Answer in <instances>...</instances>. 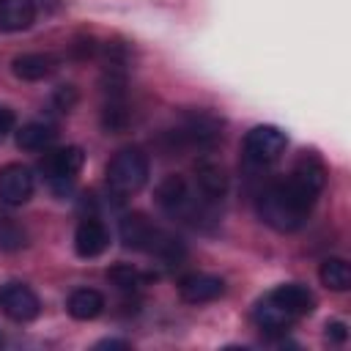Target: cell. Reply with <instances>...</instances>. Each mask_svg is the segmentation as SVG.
Segmentation results:
<instances>
[{
  "instance_id": "cell-16",
  "label": "cell",
  "mask_w": 351,
  "mask_h": 351,
  "mask_svg": "<svg viewBox=\"0 0 351 351\" xmlns=\"http://www.w3.org/2000/svg\"><path fill=\"white\" fill-rule=\"evenodd\" d=\"M66 310L74 321H93L104 310V296L96 288H77V291H71Z\"/></svg>"
},
{
  "instance_id": "cell-10",
  "label": "cell",
  "mask_w": 351,
  "mask_h": 351,
  "mask_svg": "<svg viewBox=\"0 0 351 351\" xmlns=\"http://www.w3.org/2000/svg\"><path fill=\"white\" fill-rule=\"evenodd\" d=\"M118 233H121L123 247L140 250V252H148V255H151L154 247H156V241H159V236H162V228H156L145 214L132 211V214H126V217L121 219Z\"/></svg>"
},
{
  "instance_id": "cell-14",
  "label": "cell",
  "mask_w": 351,
  "mask_h": 351,
  "mask_svg": "<svg viewBox=\"0 0 351 351\" xmlns=\"http://www.w3.org/2000/svg\"><path fill=\"white\" fill-rule=\"evenodd\" d=\"M58 69V58L49 55V52H22L11 60V71L16 80H25V82H38V80H47L52 71Z\"/></svg>"
},
{
  "instance_id": "cell-15",
  "label": "cell",
  "mask_w": 351,
  "mask_h": 351,
  "mask_svg": "<svg viewBox=\"0 0 351 351\" xmlns=\"http://www.w3.org/2000/svg\"><path fill=\"white\" fill-rule=\"evenodd\" d=\"M33 19H36L33 0H0V30L3 33L27 30Z\"/></svg>"
},
{
  "instance_id": "cell-19",
  "label": "cell",
  "mask_w": 351,
  "mask_h": 351,
  "mask_svg": "<svg viewBox=\"0 0 351 351\" xmlns=\"http://www.w3.org/2000/svg\"><path fill=\"white\" fill-rule=\"evenodd\" d=\"M107 280L115 285V288H121V291H137L143 282H145V274H140L134 266H129V263H118V266H112L110 271H107Z\"/></svg>"
},
{
  "instance_id": "cell-12",
  "label": "cell",
  "mask_w": 351,
  "mask_h": 351,
  "mask_svg": "<svg viewBox=\"0 0 351 351\" xmlns=\"http://www.w3.org/2000/svg\"><path fill=\"white\" fill-rule=\"evenodd\" d=\"M195 186H197V195H200V200L206 206L222 200L225 192H228V173H225V167L211 162V159H203L195 167Z\"/></svg>"
},
{
  "instance_id": "cell-2",
  "label": "cell",
  "mask_w": 351,
  "mask_h": 351,
  "mask_svg": "<svg viewBox=\"0 0 351 351\" xmlns=\"http://www.w3.org/2000/svg\"><path fill=\"white\" fill-rule=\"evenodd\" d=\"M315 307V296L310 293L307 285L299 282H285L269 291L252 310V321L261 332L266 335H280L299 318L310 315Z\"/></svg>"
},
{
  "instance_id": "cell-8",
  "label": "cell",
  "mask_w": 351,
  "mask_h": 351,
  "mask_svg": "<svg viewBox=\"0 0 351 351\" xmlns=\"http://www.w3.org/2000/svg\"><path fill=\"white\" fill-rule=\"evenodd\" d=\"M0 313L11 321H33L41 313V302L36 291L25 282H5L0 285Z\"/></svg>"
},
{
  "instance_id": "cell-17",
  "label": "cell",
  "mask_w": 351,
  "mask_h": 351,
  "mask_svg": "<svg viewBox=\"0 0 351 351\" xmlns=\"http://www.w3.org/2000/svg\"><path fill=\"white\" fill-rule=\"evenodd\" d=\"M58 137V129L49 121H30L16 132V145L22 151H47Z\"/></svg>"
},
{
  "instance_id": "cell-20",
  "label": "cell",
  "mask_w": 351,
  "mask_h": 351,
  "mask_svg": "<svg viewBox=\"0 0 351 351\" xmlns=\"http://www.w3.org/2000/svg\"><path fill=\"white\" fill-rule=\"evenodd\" d=\"M25 244V233L14 222H0V250H19Z\"/></svg>"
},
{
  "instance_id": "cell-11",
  "label": "cell",
  "mask_w": 351,
  "mask_h": 351,
  "mask_svg": "<svg viewBox=\"0 0 351 351\" xmlns=\"http://www.w3.org/2000/svg\"><path fill=\"white\" fill-rule=\"evenodd\" d=\"M110 247V230L101 219L85 217L74 230V252L80 258H96Z\"/></svg>"
},
{
  "instance_id": "cell-1",
  "label": "cell",
  "mask_w": 351,
  "mask_h": 351,
  "mask_svg": "<svg viewBox=\"0 0 351 351\" xmlns=\"http://www.w3.org/2000/svg\"><path fill=\"white\" fill-rule=\"evenodd\" d=\"M324 184H326L324 162L313 151L310 154L304 151L285 178L269 184L258 195V214H261V219L269 228L280 230V233L299 230L307 222L318 195L324 192Z\"/></svg>"
},
{
  "instance_id": "cell-13",
  "label": "cell",
  "mask_w": 351,
  "mask_h": 351,
  "mask_svg": "<svg viewBox=\"0 0 351 351\" xmlns=\"http://www.w3.org/2000/svg\"><path fill=\"white\" fill-rule=\"evenodd\" d=\"M225 293V282L222 277H214V274H186L181 282H178V296L189 304H206V302H214Z\"/></svg>"
},
{
  "instance_id": "cell-5",
  "label": "cell",
  "mask_w": 351,
  "mask_h": 351,
  "mask_svg": "<svg viewBox=\"0 0 351 351\" xmlns=\"http://www.w3.org/2000/svg\"><path fill=\"white\" fill-rule=\"evenodd\" d=\"M170 137H173V145L178 148L208 151L222 140V121L208 110H197V112H189L184 123L176 132H170Z\"/></svg>"
},
{
  "instance_id": "cell-4",
  "label": "cell",
  "mask_w": 351,
  "mask_h": 351,
  "mask_svg": "<svg viewBox=\"0 0 351 351\" xmlns=\"http://www.w3.org/2000/svg\"><path fill=\"white\" fill-rule=\"evenodd\" d=\"M154 197H156V206L170 219H195L206 208V203L189 192V184L184 181V176H176V173H170L159 181Z\"/></svg>"
},
{
  "instance_id": "cell-3",
  "label": "cell",
  "mask_w": 351,
  "mask_h": 351,
  "mask_svg": "<svg viewBox=\"0 0 351 351\" xmlns=\"http://www.w3.org/2000/svg\"><path fill=\"white\" fill-rule=\"evenodd\" d=\"M148 156L140 148H121L110 162H107V189L123 200L134 192H140L148 181Z\"/></svg>"
},
{
  "instance_id": "cell-24",
  "label": "cell",
  "mask_w": 351,
  "mask_h": 351,
  "mask_svg": "<svg viewBox=\"0 0 351 351\" xmlns=\"http://www.w3.org/2000/svg\"><path fill=\"white\" fill-rule=\"evenodd\" d=\"M96 348H129V340H101Z\"/></svg>"
},
{
  "instance_id": "cell-9",
  "label": "cell",
  "mask_w": 351,
  "mask_h": 351,
  "mask_svg": "<svg viewBox=\"0 0 351 351\" xmlns=\"http://www.w3.org/2000/svg\"><path fill=\"white\" fill-rule=\"evenodd\" d=\"M36 189L33 170L19 162H8L0 167V200L8 206H22L30 200Z\"/></svg>"
},
{
  "instance_id": "cell-21",
  "label": "cell",
  "mask_w": 351,
  "mask_h": 351,
  "mask_svg": "<svg viewBox=\"0 0 351 351\" xmlns=\"http://www.w3.org/2000/svg\"><path fill=\"white\" fill-rule=\"evenodd\" d=\"M55 104H58L63 112H69V110L77 104V90H74L71 85H60V88L55 90Z\"/></svg>"
},
{
  "instance_id": "cell-6",
  "label": "cell",
  "mask_w": 351,
  "mask_h": 351,
  "mask_svg": "<svg viewBox=\"0 0 351 351\" xmlns=\"http://www.w3.org/2000/svg\"><path fill=\"white\" fill-rule=\"evenodd\" d=\"M82 165H85L82 148H80V145H66V148H52V151H47L44 159L38 162V170H41L44 181H47L52 189L63 192V189L77 178V173L82 170Z\"/></svg>"
},
{
  "instance_id": "cell-18",
  "label": "cell",
  "mask_w": 351,
  "mask_h": 351,
  "mask_svg": "<svg viewBox=\"0 0 351 351\" xmlns=\"http://www.w3.org/2000/svg\"><path fill=\"white\" fill-rule=\"evenodd\" d=\"M318 277L329 291H348L351 285V269L343 258H326L318 269Z\"/></svg>"
},
{
  "instance_id": "cell-7",
  "label": "cell",
  "mask_w": 351,
  "mask_h": 351,
  "mask_svg": "<svg viewBox=\"0 0 351 351\" xmlns=\"http://www.w3.org/2000/svg\"><path fill=\"white\" fill-rule=\"evenodd\" d=\"M285 145H288L285 132L277 126H269V123L252 126L244 134V156H247V162H252L258 167L277 162L285 154Z\"/></svg>"
},
{
  "instance_id": "cell-22",
  "label": "cell",
  "mask_w": 351,
  "mask_h": 351,
  "mask_svg": "<svg viewBox=\"0 0 351 351\" xmlns=\"http://www.w3.org/2000/svg\"><path fill=\"white\" fill-rule=\"evenodd\" d=\"M14 121H16V118H14V112H11L8 107H3V104H0V140L14 129Z\"/></svg>"
},
{
  "instance_id": "cell-23",
  "label": "cell",
  "mask_w": 351,
  "mask_h": 351,
  "mask_svg": "<svg viewBox=\"0 0 351 351\" xmlns=\"http://www.w3.org/2000/svg\"><path fill=\"white\" fill-rule=\"evenodd\" d=\"M326 337H332V340L343 343V340L348 337V332H346V324H343V321H332V324H326Z\"/></svg>"
}]
</instances>
